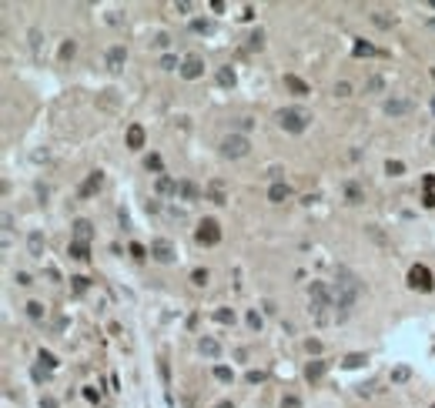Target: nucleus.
<instances>
[{"label":"nucleus","instance_id":"f257e3e1","mask_svg":"<svg viewBox=\"0 0 435 408\" xmlns=\"http://www.w3.org/2000/svg\"><path fill=\"white\" fill-rule=\"evenodd\" d=\"M361 295V281L355 271L348 268H338L335 271V284H332V301H335V311H338V321L348 318V311L355 308V301Z\"/></svg>","mask_w":435,"mask_h":408},{"label":"nucleus","instance_id":"f03ea898","mask_svg":"<svg viewBox=\"0 0 435 408\" xmlns=\"http://www.w3.org/2000/svg\"><path fill=\"white\" fill-rule=\"evenodd\" d=\"M308 124H311V114L305 107H281L278 111V128L288 130V134H302V130H308Z\"/></svg>","mask_w":435,"mask_h":408},{"label":"nucleus","instance_id":"7ed1b4c3","mask_svg":"<svg viewBox=\"0 0 435 408\" xmlns=\"http://www.w3.org/2000/svg\"><path fill=\"white\" fill-rule=\"evenodd\" d=\"M194 241L205 244V248H214V244L221 241V224L214 221V218H205V221L198 224V231H194Z\"/></svg>","mask_w":435,"mask_h":408},{"label":"nucleus","instance_id":"20e7f679","mask_svg":"<svg viewBox=\"0 0 435 408\" xmlns=\"http://www.w3.org/2000/svg\"><path fill=\"white\" fill-rule=\"evenodd\" d=\"M248 151H251V144H248L245 134H228L225 141H221V154L225 157H245Z\"/></svg>","mask_w":435,"mask_h":408},{"label":"nucleus","instance_id":"39448f33","mask_svg":"<svg viewBox=\"0 0 435 408\" xmlns=\"http://www.w3.org/2000/svg\"><path fill=\"white\" fill-rule=\"evenodd\" d=\"M409 284H412L415 291H432V288H435V278H432V271H429L425 264H415V268L409 271Z\"/></svg>","mask_w":435,"mask_h":408},{"label":"nucleus","instance_id":"423d86ee","mask_svg":"<svg viewBox=\"0 0 435 408\" xmlns=\"http://www.w3.org/2000/svg\"><path fill=\"white\" fill-rule=\"evenodd\" d=\"M151 258L161 261V264H171V261L178 258V251H174V244H171L168 238H154L151 241Z\"/></svg>","mask_w":435,"mask_h":408},{"label":"nucleus","instance_id":"0eeeda50","mask_svg":"<svg viewBox=\"0 0 435 408\" xmlns=\"http://www.w3.org/2000/svg\"><path fill=\"white\" fill-rule=\"evenodd\" d=\"M201 74H205V60L198 54H188L181 60V77H184V80H198Z\"/></svg>","mask_w":435,"mask_h":408},{"label":"nucleus","instance_id":"6e6552de","mask_svg":"<svg viewBox=\"0 0 435 408\" xmlns=\"http://www.w3.org/2000/svg\"><path fill=\"white\" fill-rule=\"evenodd\" d=\"M104 64H107V71H121V67L128 64V47H121V44L107 47V54H104Z\"/></svg>","mask_w":435,"mask_h":408},{"label":"nucleus","instance_id":"1a4fd4ad","mask_svg":"<svg viewBox=\"0 0 435 408\" xmlns=\"http://www.w3.org/2000/svg\"><path fill=\"white\" fill-rule=\"evenodd\" d=\"M412 107H415V104H412L409 97H388V101H385V114H388V117H405V114H412Z\"/></svg>","mask_w":435,"mask_h":408},{"label":"nucleus","instance_id":"9d476101","mask_svg":"<svg viewBox=\"0 0 435 408\" xmlns=\"http://www.w3.org/2000/svg\"><path fill=\"white\" fill-rule=\"evenodd\" d=\"M101 187H104V174H101V171H91V174H87V181L80 184L77 194H80V198H94Z\"/></svg>","mask_w":435,"mask_h":408},{"label":"nucleus","instance_id":"9b49d317","mask_svg":"<svg viewBox=\"0 0 435 408\" xmlns=\"http://www.w3.org/2000/svg\"><path fill=\"white\" fill-rule=\"evenodd\" d=\"M205 194H208V201H214V204H228V187H225V181H221V178H214Z\"/></svg>","mask_w":435,"mask_h":408},{"label":"nucleus","instance_id":"f8f14e48","mask_svg":"<svg viewBox=\"0 0 435 408\" xmlns=\"http://www.w3.org/2000/svg\"><path fill=\"white\" fill-rule=\"evenodd\" d=\"M291 198V187L284 184V181H275V184L268 187V201L271 204H281V201H288Z\"/></svg>","mask_w":435,"mask_h":408},{"label":"nucleus","instance_id":"ddd939ff","mask_svg":"<svg viewBox=\"0 0 435 408\" xmlns=\"http://www.w3.org/2000/svg\"><path fill=\"white\" fill-rule=\"evenodd\" d=\"M178 198H184V201H198V198H201V187L194 184V181H178Z\"/></svg>","mask_w":435,"mask_h":408},{"label":"nucleus","instance_id":"4468645a","mask_svg":"<svg viewBox=\"0 0 435 408\" xmlns=\"http://www.w3.org/2000/svg\"><path fill=\"white\" fill-rule=\"evenodd\" d=\"M91 234H94V231H91V221H87V218H77V221H74V241L87 244V241H91Z\"/></svg>","mask_w":435,"mask_h":408},{"label":"nucleus","instance_id":"2eb2a0df","mask_svg":"<svg viewBox=\"0 0 435 408\" xmlns=\"http://www.w3.org/2000/svg\"><path fill=\"white\" fill-rule=\"evenodd\" d=\"M284 87H288L291 94H298V97H305V94H311V87L305 84L302 77H295V74H284Z\"/></svg>","mask_w":435,"mask_h":408},{"label":"nucleus","instance_id":"dca6fc26","mask_svg":"<svg viewBox=\"0 0 435 408\" xmlns=\"http://www.w3.org/2000/svg\"><path fill=\"white\" fill-rule=\"evenodd\" d=\"M128 148L131 151L144 148V128H141V124H131V128H128Z\"/></svg>","mask_w":435,"mask_h":408},{"label":"nucleus","instance_id":"f3484780","mask_svg":"<svg viewBox=\"0 0 435 408\" xmlns=\"http://www.w3.org/2000/svg\"><path fill=\"white\" fill-rule=\"evenodd\" d=\"M325 368H328V361L315 358V361H308V365H305V378H308V382H318V378L325 375Z\"/></svg>","mask_w":435,"mask_h":408},{"label":"nucleus","instance_id":"a211bd4d","mask_svg":"<svg viewBox=\"0 0 435 408\" xmlns=\"http://www.w3.org/2000/svg\"><path fill=\"white\" fill-rule=\"evenodd\" d=\"M198 352L205 355V358H218V355H221V345H218L214 338H201V341H198Z\"/></svg>","mask_w":435,"mask_h":408},{"label":"nucleus","instance_id":"6ab92c4d","mask_svg":"<svg viewBox=\"0 0 435 408\" xmlns=\"http://www.w3.org/2000/svg\"><path fill=\"white\" fill-rule=\"evenodd\" d=\"M27 251H30L34 258H44V234H40V231H30V238H27Z\"/></svg>","mask_w":435,"mask_h":408},{"label":"nucleus","instance_id":"aec40b11","mask_svg":"<svg viewBox=\"0 0 435 408\" xmlns=\"http://www.w3.org/2000/svg\"><path fill=\"white\" fill-rule=\"evenodd\" d=\"M345 201H348V204H361V201H365V191H361L355 181H348V184H345Z\"/></svg>","mask_w":435,"mask_h":408},{"label":"nucleus","instance_id":"412c9836","mask_svg":"<svg viewBox=\"0 0 435 408\" xmlns=\"http://www.w3.org/2000/svg\"><path fill=\"white\" fill-rule=\"evenodd\" d=\"M67 255H71L74 261H87V258H91V255H87V244H80V241H71Z\"/></svg>","mask_w":435,"mask_h":408},{"label":"nucleus","instance_id":"4be33fe9","mask_svg":"<svg viewBox=\"0 0 435 408\" xmlns=\"http://www.w3.org/2000/svg\"><path fill=\"white\" fill-rule=\"evenodd\" d=\"M44 315H47V308H44L40 301H27V318H30V321H40Z\"/></svg>","mask_w":435,"mask_h":408},{"label":"nucleus","instance_id":"5701e85b","mask_svg":"<svg viewBox=\"0 0 435 408\" xmlns=\"http://www.w3.org/2000/svg\"><path fill=\"white\" fill-rule=\"evenodd\" d=\"M382 91H385V80H382L379 74H372L365 80V94H382Z\"/></svg>","mask_w":435,"mask_h":408},{"label":"nucleus","instance_id":"b1692460","mask_svg":"<svg viewBox=\"0 0 435 408\" xmlns=\"http://www.w3.org/2000/svg\"><path fill=\"white\" fill-rule=\"evenodd\" d=\"M218 84L221 87H234V71L231 67H218Z\"/></svg>","mask_w":435,"mask_h":408},{"label":"nucleus","instance_id":"393cba45","mask_svg":"<svg viewBox=\"0 0 435 408\" xmlns=\"http://www.w3.org/2000/svg\"><path fill=\"white\" fill-rule=\"evenodd\" d=\"M157 194H178V184H174L171 178L161 174V178H157Z\"/></svg>","mask_w":435,"mask_h":408},{"label":"nucleus","instance_id":"a878e982","mask_svg":"<svg viewBox=\"0 0 435 408\" xmlns=\"http://www.w3.org/2000/svg\"><path fill=\"white\" fill-rule=\"evenodd\" d=\"M379 51L372 47V44H365V40H355V57H375Z\"/></svg>","mask_w":435,"mask_h":408},{"label":"nucleus","instance_id":"bb28decb","mask_svg":"<svg viewBox=\"0 0 435 408\" xmlns=\"http://www.w3.org/2000/svg\"><path fill=\"white\" fill-rule=\"evenodd\" d=\"M208 271H205V268H194V271H191V284H198V288H205V284H208Z\"/></svg>","mask_w":435,"mask_h":408},{"label":"nucleus","instance_id":"cd10ccee","mask_svg":"<svg viewBox=\"0 0 435 408\" xmlns=\"http://www.w3.org/2000/svg\"><path fill=\"white\" fill-rule=\"evenodd\" d=\"M214 321H218V325H234V311H228V308H218V311H214Z\"/></svg>","mask_w":435,"mask_h":408},{"label":"nucleus","instance_id":"c85d7f7f","mask_svg":"<svg viewBox=\"0 0 435 408\" xmlns=\"http://www.w3.org/2000/svg\"><path fill=\"white\" fill-rule=\"evenodd\" d=\"M409 378H412V368H405V365H398V368L392 371V382H398V385L409 382Z\"/></svg>","mask_w":435,"mask_h":408},{"label":"nucleus","instance_id":"c756f323","mask_svg":"<svg viewBox=\"0 0 435 408\" xmlns=\"http://www.w3.org/2000/svg\"><path fill=\"white\" fill-rule=\"evenodd\" d=\"M144 167H148V171H154V174H161V171H164V164H161V157H157V154H148Z\"/></svg>","mask_w":435,"mask_h":408},{"label":"nucleus","instance_id":"7c9ffc66","mask_svg":"<svg viewBox=\"0 0 435 408\" xmlns=\"http://www.w3.org/2000/svg\"><path fill=\"white\" fill-rule=\"evenodd\" d=\"M365 361H368V358H365V355H348V358H345V368H361V365H365Z\"/></svg>","mask_w":435,"mask_h":408},{"label":"nucleus","instance_id":"2f4dec72","mask_svg":"<svg viewBox=\"0 0 435 408\" xmlns=\"http://www.w3.org/2000/svg\"><path fill=\"white\" fill-rule=\"evenodd\" d=\"M214 378H218V382H231V378H234V375H231V368H228V365H218V368H214Z\"/></svg>","mask_w":435,"mask_h":408},{"label":"nucleus","instance_id":"473e14b6","mask_svg":"<svg viewBox=\"0 0 435 408\" xmlns=\"http://www.w3.org/2000/svg\"><path fill=\"white\" fill-rule=\"evenodd\" d=\"M181 64H178V57H171V54H164L161 57V71H178Z\"/></svg>","mask_w":435,"mask_h":408},{"label":"nucleus","instance_id":"72a5a7b5","mask_svg":"<svg viewBox=\"0 0 435 408\" xmlns=\"http://www.w3.org/2000/svg\"><path fill=\"white\" fill-rule=\"evenodd\" d=\"M335 94H338V97H352V84H348V80H338V84H335Z\"/></svg>","mask_w":435,"mask_h":408},{"label":"nucleus","instance_id":"f704fd0d","mask_svg":"<svg viewBox=\"0 0 435 408\" xmlns=\"http://www.w3.org/2000/svg\"><path fill=\"white\" fill-rule=\"evenodd\" d=\"M385 171H388L392 178H398V174L405 171V164H402V161H388V164H385Z\"/></svg>","mask_w":435,"mask_h":408},{"label":"nucleus","instance_id":"c9c22d12","mask_svg":"<svg viewBox=\"0 0 435 408\" xmlns=\"http://www.w3.org/2000/svg\"><path fill=\"white\" fill-rule=\"evenodd\" d=\"M194 34H211V20H194Z\"/></svg>","mask_w":435,"mask_h":408},{"label":"nucleus","instance_id":"e433bc0d","mask_svg":"<svg viewBox=\"0 0 435 408\" xmlns=\"http://www.w3.org/2000/svg\"><path fill=\"white\" fill-rule=\"evenodd\" d=\"M74 51H77V44H74V40H67V44L60 47V57H64V60H71V57H74Z\"/></svg>","mask_w":435,"mask_h":408},{"label":"nucleus","instance_id":"4c0bfd02","mask_svg":"<svg viewBox=\"0 0 435 408\" xmlns=\"http://www.w3.org/2000/svg\"><path fill=\"white\" fill-rule=\"evenodd\" d=\"M40 365H44V368H57V358L51 352H40Z\"/></svg>","mask_w":435,"mask_h":408},{"label":"nucleus","instance_id":"58836bf2","mask_svg":"<svg viewBox=\"0 0 435 408\" xmlns=\"http://www.w3.org/2000/svg\"><path fill=\"white\" fill-rule=\"evenodd\" d=\"M365 231H368V234H372V238H375L379 244H388V241H385V234H382V231L375 228V224H365Z\"/></svg>","mask_w":435,"mask_h":408},{"label":"nucleus","instance_id":"ea45409f","mask_svg":"<svg viewBox=\"0 0 435 408\" xmlns=\"http://www.w3.org/2000/svg\"><path fill=\"white\" fill-rule=\"evenodd\" d=\"M372 20H375L379 27H392V24H395V17H385V14H372Z\"/></svg>","mask_w":435,"mask_h":408},{"label":"nucleus","instance_id":"a19ab883","mask_svg":"<svg viewBox=\"0 0 435 408\" xmlns=\"http://www.w3.org/2000/svg\"><path fill=\"white\" fill-rule=\"evenodd\" d=\"M281 408H302V402H298L295 395H284V398H281Z\"/></svg>","mask_w":435,"mask_h":408},{"label":"nucleus","instance_id":"79ce46f5","mask_svg":"<svg viewBox=\"0 0 435 408\" xmlns=\"http://www.w3.org/2000/svg\"><path fill=\"white\" fill-rule=\"evenodd\" d=\"M131 255H134V258H148V248H144V244H137V241H134V244H131Z\"/></svg>","mask_w":435,"mask_h":408},{"label":"nucleus","instance_id":"37998d69","mask_svg":"<svg viewBox=\"0 0 435 408\" xmlns=\"http://www.w3.org/2000/svg\"><path fill=\"white\" fill-rule=\"evenodd\" d=\"M248 325L258 332V328H261V315H258V311H248Z\"/></svg>","mask_w":435,"mask_h":408},{"label":"nucleus","instance_id":"c03bdc74","mask_svg":"<svg viewBox=\"0 0 435 408\" xmlns=\"http://www.w3.org/2000/svg\"><path fill=\"white\" fill-rule=\"evenodd\" d=\"M14 281H17V284H24V288H27V284H34V281H30V275H27V271H17V275H14Z\"/></svg>","mask_w":435,"mask_h":408},{"label":"nucleus","instance_id":"a18cd8bd","mask_svg":"<svg viewBox=\"0 0 435 408\" xmlns=\"http://www.w3.org/2000/svg\"><path fill=\"white\" fill-rule=\"evenodd\" d=\"M248 382H251V385H258V382H265V371H248Z\"/></svg>","mask_w":435,"mask_h":408},{"label":"nucleus","instance_id":"49530a36","mask_svg":"<svg viewBox=\"0 0 435 408\" xmlns=\"http://www.w3.org/2000/svg\"><path fill=\"white\" fill-rule=\"evenodd\" d=\"M305 348H308V355H318L322 352V341H305Z\"/></svg>","mask_w":435,"mask_h":408},{"label":"nucleus","instance_id":"de8ad7c7","mask_svg":"<svg viewBox=\"0 0 435 408\" xmlns=\"http://www.w3.org/2000/svg\"><path fill=\"white\" fill-rule=\"evenodd\" d=\"M151 44H154V47H168L171 40H168V34H157V37H154V40H151Z\"/></svg>","mask_w":435,"mask_h":408},{"label":"nucleus","instance_id":"09e8293b","mask_svg":"<svg viewBox=\"0 0 435 408\" xmlns=\"http://www.w3.org/2000/svg\"><path fill=\"white\" fill-rule=\"evenodd\" d=\"M74 281V291H87V278H71Z\"/></svg>","mask_w":435,"mask_h":408},{"label":"nucleus","instance_id":"8fccbe9b","mask_svg":"<svg viewBox=\"0 0 435 408\" xmlns=\"http://www.w3.org/2000/svg\"><path fill=\"white\" fill-rule=\"evenodd\" d=\"M251 124H255L251 117H238V130H248V128H251Z\"/></svg>","mask_w":435,"mask_h":408},{"label":"nucleus","instance_id":"3c124183","mask_svg":"<svg viewBox=\"0 0 435 408\" xmlns=\"http://www.w3.org/2000/svg\"><path fill=\"white\" fill-rule=\"evenodd\" d=\"M30 47H34V51L40 47V30H30Z\"/></svg>","mask_w":435,"mask_h":408},{"label":"nucleus","instance_id":"603ef678","mask_svg":"<svg viewBox=\"0 0 435 408\" xmlns=\"http://www.w3.org/2000/svg\"><path fill=\"white\" fill-rule=\"evenodd\" d=\"M422 204H425V207H435V194H432V191H425V198H422Z\"/></svg>","mask_w":435,"mask_h":408},{"label":"nucleus","instance_id":"864d4df0","mask_svg":"<svg viewBox=\"0 0 435 408\" xmlns=\"http://www.w3.org/2000/svg\"><path fill=\"white\" fill-rule=\"evenodd\" d=\"M261 37H265V34H261V30H255V34H251V47H261Z\"/></svg>","mask_w":435,"mask_h":408},{"label":"nucleus","instance_id":"5fc2aeb1","mask_svg":"<svg viewBox=\"0 0 435 408\" xmlns=\"http://www.w3.org/2000/svg\"><path fill=\"white\" fill-rule=\"evenodd\" d=\"M40 408H57L54 398H40Z\"/></svg>","mask_w":435,"mask_h":408},{"label":"nucleus","instance_id":"6e6d98bb","mask_svg":"<svg viewBox=\"0 0 435 408\" xmlns=\"http://www.w3.org/2000/svg\"><path fill=\"white\" fill-rule=\"evenodd\" d=\"M425 187H429V191H435V178H425Z\"/></svg>","mask_w":435,"mask_h":408},{"label":"nucleus","instance_id":"4d7b16f0","mask_svg":"<svg viewBox=\"0 0 435 408\" xmlns=\"http://www.w3.org/2000/svg\"><path fill=\"white\" fill-rule=\"evenodd\" d=\"M214 408H234V405H231V402H218Z\"/></svg>","mask_w":435,"mask_h":408},{"label":"nucleus","instance_id":"13d9d810","mask_svg":"<svg viewBox=\"0 0 435 408\" xmlns=\"http://www.w3.org/2000/svg\"><path fill=\"white\" fill-rule=\"evenodd\" d=\"M429 27H432V30H435V17H432V20H429Z\"/></svg>","mask_w":435,"mask_h":408},{"label":"nucleus","instance_id":"bf43d9fd","mask_svg":"<svg viewBox=\"0 0 435 408\" xmlns=\"http://www.w3.org/2000/svg\"><path fill=\"white\" fill-rule=\"evenodd\" d=\"M432 141H435V137H432Z\"/></svg>","mask_w":435,"mask_h":408},{"label":"nucleus","instance_id":"052dcab7","mask_svg":"<svg viewBox=\"0 0 435 408\" xmlns=\"http://www.w3.org/2000/svg\"><path fill=\"white\" fill-rule=\"evenodd\" d=\"M432 408H435V405H432Z\"/></svg>","mask_w":435,"mask_h":408}]
</instances>
